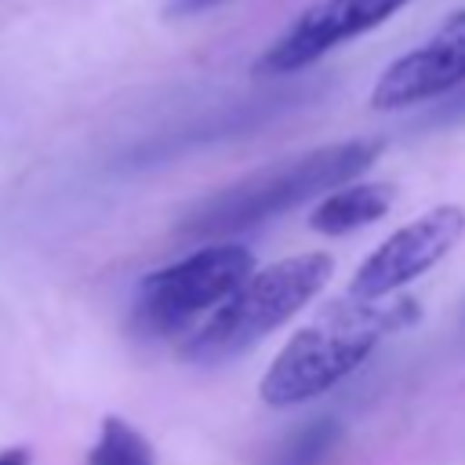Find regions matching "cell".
<instances>
[{
    "label": "cell",
    "mask_w": 465,
    "mask_h": 465,
    "mask_svg": "<svg viewBox=\"0 0 465 465\" xmlns=\"http://www.w3.org/2000/svg\"><path fill=\"white\" fill-rule=\"evenodd\" d=\"M331 272L334 258L327 251H305L254 269L222 305L203 316V323L185 334L178 352L193 363H222L247 352L265 334L283 327L302 305H309L323 291Z\"/></svg>",
    "instance_id": "3957f363"
},
{
    "label": "cell",
    "mask_w": 465,
    "mask_h": 465,
    "mask_svg": "<svg viewBox=\"0 0 465 465\" xmlns=\"http://www.w3.org/2000/svg\"><path fill=\"white\" fill-rule=\"evenodd\" d=\"M87 465H156L149 440L124 418L105 414L94 447L87 450Z\"/></svg>",
    "instance_id": "9c48e42d"
},
{
    "label": "cell",
    "mask_w": 465,
    "mask_h": 465,
    "mask_svg": "<svg viewBox=\"0 0 465 465\" xmlns=\"http://www.w3.org/2000/svg\"><path fill=\"white\" fill-rule=\"evenodd\" d=\"M338 436H341L338 421H334V418H320V421L305 425V429L287 443V450L280 454L276 465H320V461L327 458V450L338 443Z\"/></svg>",
    "instance_id": "30bf717a"
},
{
    "label": "cell",
    "mask_w": 465,
    "mask_h": 465,
    "mask_svg": "<svg viewBox=\"0 0 465 465\" xmlns=\"http://www.w3.org/2000/svg\"><path fill=\"white\" fill-rule=\"evenodd\" d=\"M418 316L421 309L414 298L363 302L345 294L331 302L312 323L291 334V341L262 374L258 396L280 411L316 400L320 392L334 389L345 374H352L378 349V341L418 323Z\"/></svg>",
    "instance_id": "6da1fadb"
},
{
    "label": "cell",
    "mask_w": 465,
    "mask_h": 465,
    "mask_svg": "<svg viewBox=\"0 0 465 465\" xmlns=\"http://www.w3.org/2000/svg\"><path fill=\"white\" fill-rule=\"evenodd\" d=\"M461 232H465V211L458 203H440V207L418 214L414 222H407L403 229L385 236L356 265L345 294L363 298V302H381V298L396 294L400 287H407L411 280L429 272L461 240Z\"/></svg>",
    "instance_id": "5b68a950"
},
{
    "label": "cell",
    "mask_w": 465,
    "mask_h": 465,
    "mask_svg": "<svg viewBox=\"0 0 465 465\" xmlns=\"http://www.w3.org/2000/svg\"><path fill=\"white\" fill-rule=\"evenodd\" d=\"M378 153H381L378 138H349V142H331L298 156H283L196 200L182 214L178 232L189 240H211V236H225V232H240L258 222H269L327 189L356 182L378 160Z\"/></svg>",
    "instance_id": "7a4b0ae2"
},
{
    "label": "cell",
    "mask_w": 465,
    "mask_h": 465,
    "mask_svg": "<svg viewBox=\"0 0 465 465\" xmlns=\"http://www.w3.org/2000/svg\"><path fill=\"white\" fill-rule=\"evenodd\" d=\"M465 84V7L454 11L425 44L392 58L371 87V105L381 113L429 102Z\"/></svg>",
    "instance_id": "52a82bcc"
},
{
    "label": "cell",
    "mask_w": 465,
    "mask_h": 465,
    "mask_svg": "<svg viewBox=\"0 0 465 465\" xmlns=\"http://www.w3.org/2000/svg\"><path fill=\"white\" fill-rule=\"evenodd\" d=\"M0 465H33V454L29 447H7L0 450Z\"/></svg>",
    "instance_id": "7c38bea8"
},
{
    "label": "cell",
    "mask_w": 465,
    "mask_h": 465,
    "mask_svg": "<svg viewBox=\"0 0 465 465\" xmlns=\"http://www.w3.org/2000/svg\"><path fill=\"white\" fill-rule=\"evenodd\" d=\"M407 4L414 0H316L294 22L283 25V33L254 58L251 73L258 76L298 73L316 58H323L327 51H334L338 44L378 29Z\"/></svg>",
    "instance_id": "8992f818"
},
{
    "label": "cell",
    "mask_w": 465,
    "mask_h": 465,
    "mask_svg": "<svg viewBox=\"0 0 465 465\" xmlns=\"http://www.w3.org/2000/svg\"><path fill=\"white\" fill-rule=\"evenodd\" d=\"M218 4H225V0H171V4H167V15H174V18H182V15H200V11H211V7H218Z\"/></svg>",
    "instance_id": "8fae6325"
},
{
    "label": "cell",
    "mask_w": 465,
    "mask_h": 465,
    "mask_svg": "<svg viewBox=\"0 0 465 465\" xmlns=\"http://www.w3.org/2000/svg\"><path fill=\"white\" fill-rule=\"evenodd\" d=\"M254 272V251L243 243L200 247L149 272L131 302V327L145 338H171L222 305Z\"/></svg>",
    "instance_id": "277c9868"
},
{
    "label": "cell",
    "mask_w": 465,
    "mask_h": 465,
    "mask_svg": "<svg viewBox=\"0 0 465 465\" xmlns=\"http://www.w3.org/2000/svg\"><path fill=\"white\" fill-rule=\"evenodd\" d=\"M396 203V185L392 182H345L331 189L309 214V229L323 236H345L352 229H363L378 218L389 214Z\"/></svg>",
    "instance_id": "ba28073f"
}]
</instances>
